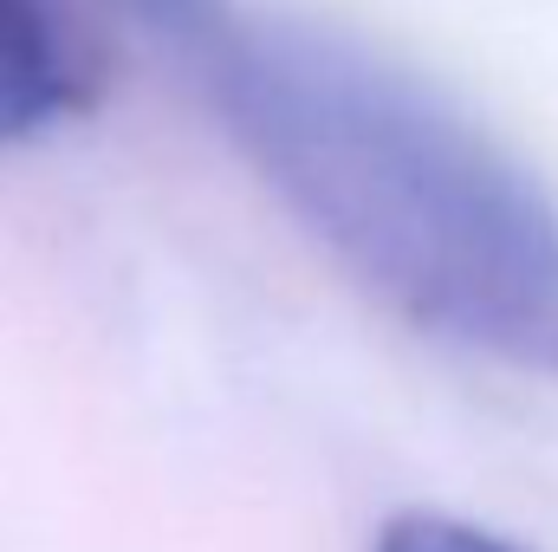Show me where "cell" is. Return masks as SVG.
<instances>
[{"mask_svg":"<svg viewBox=\"0 0 558 552\" xmlns=\"http://www.w3.org/2000/svg\"><path fill=\"white\" fill-rule=\"evenodd\" d=\"M279 202L441 345L558 377V195L454 98L318 20L228 7L182 59Z\"/></svg>","mask_w":558,"mask_h":552,"instance_id":"6da1fadb","label":"cell"},{"mask_svg":"<svg viewBox=\"0 0 558 552\" xmlns=\"http://www.w3.org/2000/svg\"><path fill=\"white\" fill-rule=\"evenodd\" d=\"M98 98V65L78 52L52 0H0V143H26Z\"/></svg>","mask_w":558,"mask_h":552,"instance_id":"7a4b0ae2","label":"cell"},{"mask_svg":"<svg viewBox=\"0 0 558 552\" xmlns=\"http://www.w3.org/2000/svg\"><path fill=\"white\" fill-rule=\"evenodd\" d=\"M371 552H520V547H507L500 533H487L474 520H454V514H397Z\"/></svg>","mask_w":558,"mask_h":552,"instance_id":"3957f363","label":"cell"}]
</instances>
